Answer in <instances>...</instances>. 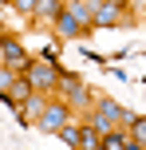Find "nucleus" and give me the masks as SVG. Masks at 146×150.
Here are the masks:
<instances>
[{
	"label": "nucleus",
	"instance_id": "1",
	"mask_svg": "<svg viewBox=\"0 0 146 150\" xmlns=\"http://www.w3.org/2000/svg\"><path fill=\"white\" fill-rule=\"evenodd\" d=\"M134 119H138V115L126 111L115 95H95V107H91V119H87V122H95V130L107 134L111 127H130Z\"/></svg>",
	"mask_w": 146,
	"mask_h": 150
},
{
	"label": "nucleus",
	"instance_id": "2",
	"mask_svg": "<svg viewBox=\"0 0 146 150\" xmlns=\"http://www.w3.org/2000/svg\"><path fill=\"white\" fill-rule=\"evenodd\" d=\"M24 75L32 79V87H36L39 95H55V91H59V79H63V67L51 55H36V59L24 67Z\"/></svg>",
	"mask_w": 146,
	"mask_h": 150
},
{
	"label": "nucleus",
	"instance_id": "3",
	"mask_svg": "<svg viewBox=\"0 0 146 150\" xmlns=\"http://www.w3.org/2000/svg\"><path fill=\"white\" fill-rule=\"evenodd\" d=\"M71 119H75V107H71L63 95H47L44 111H39V119H36V130H44V134H59Z\"/></svg>",
	"mask_w": 146,
	"mask_h": 150
},
{
	"label": "nucleus",
	"instance_id": "4",
	"mask_svg": "<svg viewBox=\"0 0 146 150\" xmlns=\"http://www.w3.org/2000/svg\"><path fill=\"white\" fill-rule=\"evenodd\" d=\"M95 32H111V28H138V16H134V8H118V4H107L103 0L99 8H95Z\"/></svg>",
	"mask_w": 146,
	"mask_h": 150
},
{
	"label": "nucleus",
	"instance_id": "5",
	"mask_svg": "<svg viewBox=\"0 0 146 150\" xmlns=\"http://www.w3.org/2000/svg\"><path fill=\"white\" fill-rule=\"evenodd\" d=\"M55 95H63L71 107H75V111H83V107H95V95H99V91H91L83 79H79V75L63 71V79H59V91H55Z\"/></svg>",
	"mask_w": 146,
	"mask_h": 150
},
{
	"label": "nucleus",
	"instance_id": "6",
	"mask_svg": "<svg viewBox=\"0 0 146 150\" xmlns=\"http://www.w3.org/2000/svg\"><path fill=\"white\" fill-rule=\"evenodd\" d=\"M91 32H95V24L83 20V16L67 4V8L59 12V20H55V32H51V36H59V40H87Z\"/></svg>",
	"mask_w": 146,
	"mask_h": 150
},
{
	"label": "nucleus",
	"instance_id": "7",
	"mask_svg": "<svg viewBox=\"0 0 146 150\" xmlns=\"http://www.w3.org/2000/svg\"><path fill=\"white\" fill-rule=\"evenodd\" d=\"M67 8V0H39L36 12L28 16V24L36 32H55V20H59V12Z\"/></svg>",
	"mask_w": 146,
	"mask_h": 150
},
{
	"label": "nucleus",
	"instance_id": "8",
	"mask_svg": "<svg viewBox=\"0 0 146 150\" xmlns=\"http://www.w3.org/2000/svg\"><path fill=\"white\" fill-rule=\"evenodd\" d=\"M0 44H4V63H8V67L24 71V67H28V63H32L28 47H24V40L16 36V32H8V28H4V36H0Z\"/></svg>",
	"mask_w": 146,
	"mask_h": 150
},
{
	"label": "nucleus",
	"instance_id": "9",
	"mask_svg": "<svg viewBox=\"0 0 146 150\" xmlns=\"http://www.w3.org/2000/svg\"><path fill=\"white\" fill-rule=\"evenodd\" d=\"M103 150H134L130 127H111L107 134H103Z\"/></svg>",
	"mask_w": 146,
	"mask_h": 150
},
{
	"label": "nucleus",
	"instance_id": "10",
	"mask_svg": "<svg viewBox=\"0 0 146 150\" xmlns=\"http://www.w3.org/2000/svg\"><path fill=\"white\" fill-rule=\"evenodd\" d=\"M16 67H8V63H0V95H8V91H12V83H16Z\"/></svg>",
	"mask_w": 146,
	"mask_h": 150
},
{
	"label": "nucleus",
	"instance_id": "11",
	"mask_svg": "<svg viewBox=\"0 0 146 150\" xmlns=\"http://www.w3.org/2000/svg\"><path fill=\"white\" fill-rule=\"evenodd\" d=\"M130 134H134V150H146V119L130 122Z\"/></svg>",
	"mask_w": 146,
	"mask_h": 150
},
{
	"label": "nucleus",
	"instance_id": "12",
	"mask_svg": "<svg viewBox=\"0 0 146 150\" xmlns=\"http://www.w3.org/2000/svg\"><path fill=\"white\" fill-rule=\"evenodd\" d=\"M36 4H39V0H12L8 8H12V12H20V16H32V12H36Z\"/></svg>",
	"mask_w": 146,
	"mask_h": 150
},
{
	"label": "nucleus",
	"instance_id": "13",
	"mask_svg": "<svg viewBox=\"0 0 146 150\" xmlns=\"http://www.w3.org/2000/svg\"><path fill=\"white\" fill-rule=\"evenodd\" d=\"M107 4H118V8H126V4H130V0H107Z\"/></svg>",
	"mask_w": 146,
	"mask_h": 150
},
{
	"label": "nucleus",
	"instance_id": "14",
	"mask_svg": "<svg viewBox=\"0 0 146 150\" xmlns=\"http://www.w3.org/2000/svg\"><path fill=\"white\" fill-rule=\"evenodd\" d=\"M0 63H4V44H0Z\"/></svg>",
	"mask_w": 146,
	"mask_h": 150
},
{
	"label": "nucleus",
	"instance_id": "15",
	"mask_svg": "<svg viewBox=\"0 0 146 150\" xmlns=\"http://www.w3.org/2000/svg\"><path fill=\"white\" fill-rule=\"evenodd\" d=\"M8 4H12V0H0V8H8Z\"/></svg>",
	"mask_w": 146,
	"mask_h": 150
},
{
	"label": "nucleus",
	"instance_id": "16",
	"mask_svg": "<svg viewBox=\"0 0 146 150\" xmlns=\"http://www.w3.org/2000/svg\"><path fill=\"white\" fill-rule=\"evenodd\" d=\"M0 36H4V24H0Z\"/></svg>",
	"mask_w": 146,
	"mask_h": 150
}]
</instances>
